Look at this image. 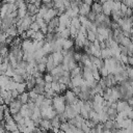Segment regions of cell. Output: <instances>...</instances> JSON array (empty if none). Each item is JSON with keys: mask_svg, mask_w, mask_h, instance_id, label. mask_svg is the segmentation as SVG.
I'll use <instances>...</instances> for the list:
<instances>
[{"mask_svg": "<svg viewBox=\"0 0 133 133\" xmlns=\"http://www.w3.org/2000/svg\"><path fill=\"white\" fill-rule=\"evenodd\" d=\"M30 28H31V29H33L35 31H39V30L41 29V27H40V25L38 24V22H37V21L32 22V23L30 24Z\"/></svg>", "mask_w": 133, "mask_h": 133, "instance_id": "6", "label": "cell"}, {"mask_svg": "<svg viewBox=\"0 0 133 133\" xmlns=\"http://www.w3.org/2000/svg\"><path fill=\"white\" fill-rule=\"evenodd\" d=\"M44 79H45V81L47 83H51V82H53V75L50 72H48L47 74L44 75Z\"/></svg>", "mask_w": 133, "mask_h": 133, "instance_id": "5", "label": "cell"}, {"mask_svg": "<svg viewBox=\"0 0 133 133\" xmlns=\"http://www.w3.org/2000/svg\"><path fill=\"white\" fill-rule=\"evenodd\" d=\"M0 105H1V104H0Z\"/></svg>", "mask_w": 133, "mask_h": 133, "instance_id": "10", "label": "cell"}, {"mask_svg": "<svg viewBox=\"0 0 133 133\" xmlns=\"http://www.w3.org/2000/svg\"><path fill=\"white\" fill-rule=\"evenodd\" d=\"M16 90L19 92V94H22V93L26 92V81L18 83V86H17Z\"/></svg>", "mask_w": 133, "mask_h": 133, "instance_id": "3", "label": "cell"}, {"mask_svg": "<svg viewBox=\"0 0 133 133\" xmlns=\"http://www.w3.org/2000/svg\"><path fill=\"white\" fill-rule=\"evenodd\" d=\"M17 99H20V101L22 102V104H26V103H28V101H29V94L26 93V92H24V93L20 94Z\"/></svg>", "mask_w": 133, "mask_h": 133, "instance_id": "2", "label": "cell"}, {"mask_svg": "<svg viewBox=\"0 0 133 133\" xmlns=\"http://www.w3.org/2000/svg\"><path fill=\"white\" fill-rule=\"evenodd\" d=\"M91 7H92V10H93V12H95L97 15L102 13V9H103V7H102V4L100 3L99 1L93 2V4L91 5Z\"/></svg>", "mask_w": 133, "mask_h": 133, "instance_id": "1", "label": "cell"}, {"mask_svg": "<svg viewBox=\"0 0 133 133\" xmlns=\"http://www.w3.org/2000/svg\"><path fill=\"white\" fill-rule=\"evenodd\" d=\"M13 78H14V80H15L16 82H18V83H20V82H24V81H25L23 75H20V74H17V73L14 74Z\"/></svg>", "mask_w": 133, "mask_h": 133, "instance_id": "4", "label": "cell"}, {"mask_svg": "<svg viewBox=\"0 0 133 133\" xmlns=\"http://www.w3.org/2000/svg\"><path fill=\"white\" fill-rule=\"evenodd\" d=\"M0 47H1V43H0Z\"/></svg>", "mask_w": 133, "mask_h": 133, "instance_id": "9", "label": "cell"}, {"mask_svg": "<svg viewBox=\"0 0 133 133\" xmlns=\"http://www.w3.org/2000/svg\"><path fill=\"white\" fill-rule=\"evenodd\" d=\"M17 0H8V3H16Z\"/></svg>", "mask_w": 133, "mask_h": 133, "instance_id": "8", "label": "cell"}, {"mask_svg": "<svg viewBox=\"0 0 133 133\" xmlns=\"http://www.w3.org/2000/svg\"><path fill=\"white\" fill-rule=\"evenodd\" d=\"M19 95H20V94H19V92H18L17 90H12V97H13L14 99H17Z\"/></svg>", "mask_w": 133, "mask_h": 133, "instance_id": "7", "label": "cell"}]
</instances>
